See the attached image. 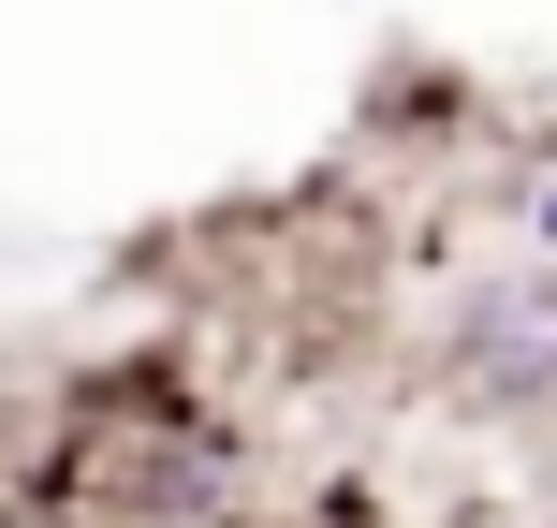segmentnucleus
Wrapping results in <instances>:
<instances>
[{
    "label": "nucleus",
    "instance_id": "f03ea898",
    "mask_svg": "<svg viewBox=\"0 0 557 528\" xmlns=\"http://www.w3.org/2000/svg\"><path fill=\"white\" fill-rule=\"evenodd\" d=\"M441 396L484 412V426L557 412V250L470 279V308H455V337H441Z\"/></svg>",
    "mask_w": 557,
    "mask_h": 528
},
{
    "label": "nucleus",
    "instance_id": "20e7f679",
    "mask_svg": "<svg viewBox=\"0 0 557 528\" xmlns=\"http://www.w3.org/2000/svg\"><path fill=\"white\" fill-rule=\"evenodd\" d=\"M162 528H221V514H162Z\"/></svg>",
    "mask_w": 557,
    "mask_h": 528
},
{
    "label": "nucleus",
    "instance_id": "7ed1b4c3",
    "mask_svg": "<svg viewBox=\"0 0 557 528\" xmlns=\"http://www.w3.org/2000/svg\"><path fill=\"white\" fill-rule=\"evenodd\" d=\"M543 250H557V176H543Z\"/></svg>",
    "mask_w": 557,
    "mask_h": 528
},
{
    "label": "nucleus",
    "instance_id": "f257e3e1",
    "mask_svg": "<svg viewBox=\"0 0 557 528\" xmlns=\"http://www.w3.org/2000/svg\"><path fill=\"white\" fill-rule=\"evenodd\" d=\"M221 412L176 367H103L59 396V441L29 470L45 528H162V514H221Z\"/></svg>",
    "mask_w": 557,
    "mask_h": 528
}]
</instances>
